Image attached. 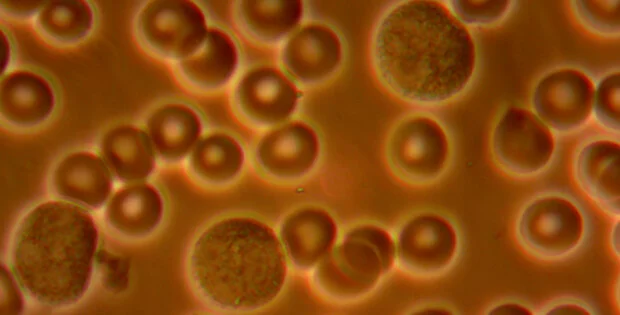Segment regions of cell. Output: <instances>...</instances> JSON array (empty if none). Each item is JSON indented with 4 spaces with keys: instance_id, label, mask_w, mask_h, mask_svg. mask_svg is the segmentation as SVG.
Listing matches in <instances>:
<instances>
[{
    "instance_id": "obj_1",
    "label": "cell",
    "mask_w": 620,
    "mask_h": 315,
    "mask_svg": "<svg viewBox=\"0 0 620 315\" xmlns=\"http://www.w3.org/2000/svg\"><path fill=\"white\" fill-rule=\"evenodd\" d=\"M374 59L384 84L416 104L450 101L471 83L477 49L468 28L440 1L408 0L382 17Z\"/></svg>"
},
{
    "instance_id": "obj_2",
    "label": "cell",
    "mask_w": 620,
    "mask_h": 315,
    "mask_svg": "<svg viewBox=\"0 0 620 315\" xmlns=\"http://www.w3.org/2000/svg\"><path fill=\"white\" fill-rule=\"evenodd\" d=\"M284 252L267 224L250 217L225 218L198 236L190 270L210 304L233 312L253 311L281 292L287 275Z\"/></svg>"
},
{
    "instance_id": "obj_3",
    "label": "cell",
    "mask_w": 620,
    "mask_h": 315,
    "mask_svg": "<svg viewBox=\"0 0 620 315\" xmlns=\"http://www.w3.org/2000/svg\"><path fill=\"white\" fill-rule=\"evenodd\" d=\"M97 240L92 217L78 205L52 200L35 206L14 234L18 283L41 304H73L88 288Z\"/></svg>"
},
{
    "instance_id": "obj_4",
    "label": "cell",
    "mask_w": 620,
    "mask_h": 315,
    "mask_svg": "<svg viewBox=\"0 0 620 315\" xmlns=\"http://www.w3.org/2000/svg\"><path fill=\"white\" fill-rule=\"evenodd\" d=\"M593 232L584 203L565 189L535 193L519 211L515 235L520 247L538 260L563 261L587 247Z\"/></svg>"
},
{
    "instance_id": "obj_5",
    "label": "cell",
    "mask_w": 620,
    "mask_h": 315,
    "mask_svg": "<svg viewBox=\"0 0 620 315\" xmlns=\"http://www.w3.org/2000/svg\"><path fill=\"white\" fill-rule=\"evenodd\" d=\"M396 259L390 234L364 225L349 231L316 266L314 279L327 296L344 300L360 297L389 272Z\"/></svg>"
},
{
    "instance_id": "obj_6",
    "label": "cell",
    "mask_w": 620,
    "mask_h": 315,
    "mask_svg": "<svg viewBox=\"0 0 620 315\" xmlns=\"http://www.w3.org/2000/svg\"><path fill=\"white\" fill-rule=\"evenodd\" d=\"M387 153L389 163L399 177L415 184L432 183L450 167L452 135L440 117L429 112H416L396 125Z\"/></svg>"
},
{
    "instance_id": "obj_7",
    "label": "cell",
    "mask_w": 620,
    "mask_h": 315,
    "mask_svg": "<svg viewBox=\"0 0 620 315\" xmlns=\"http://www.w3.org/2000/svg\"><path fill=\"white\" fill-rule=\"evenodd\" d=\"M491 147L496 163L516 177L544 172L553 162L557 139L552 129L533 111L508 107L498 118Z\"/></svg>"
},
{
    "instance_id": "obj_8",
    "label": "cell",
    "mask_w": 620,
    "mask_h": 315,
    "mask_svg": "<svg viewBox=\"0 0 620 315\" xmlns=\"http://www.w3.org/2000/svg\"><path fill=\"white\" fill-rule=\"evenodd\" d=\"M462 251L461 233L447 215L419 213L401 227L395 244L400 268L418 277H437L449 271Z\"/></svg>"
},
{
    "instance_id": "obj_9",
    "label": "cell",
    "mask_w": 620,
    "mask_h": 315,
    "mask_svg": "<svg viewBox=\"0 0 620 315\" xmlns=\"http://www.w3.org/2000/svg\"><path fill=\"white\" fill-rule=\"evenodd\" d=\"M595 84L577 67H558L537 81L531 96L534 113L554 133L569 134L582 128L592 115Z\"/></svg>"
},
{
    "instance_id": "obj_10",
    "label": "cell",
    "mask_w": 620,
    "mask_h": 315,
    "mask_svg": "<svg viewBox=\"0 0 620 315\" xmlns=\"http://www.w3.org/2000/svg\"><path fill=\"white\" fill-rule=\"evenodd\" d=\"M137 25L151 50L179 60L193 53L208 32L203 11L187 0L148 1L139 13Z\"/></svg>"
},
{
    "instance_id": "obj_11",
    "label": "cell",
    "mask_w": 620,
    "mask_h": 315,
    "mask_svg": "<svg viewBox=\"0 0 620 315\" xmlns=\"http://www.w3.org/2000/svg\"><path fill=\"white\" fill-rule=\"evenodd\" d=\"M235 102L239 112L251 123L276 126L292 115L298 91L280 70L261 66L250 69L240 79Z\"/></svg>"
},
{
    "instance_id": "obj_12",
    "label": "cell",
    "mask_w": 620,
    "mask_h": 315,
    "mask_svg": "<svg viewBox=\"0 0 620 315\" xmlns=\"http://www.w3.org/2000/svg\"><path fill=\"white\" fill-rule=\"evenodd\" d=\"M320 144L315 130L301 121L274 128L255 150L260 168L269 176L290 180L306 175L316 164Z\"/></svg>"
},
{
    "instance_id": "obj_13",
    "label": "cell",
    "mask_w": 620,
    "mask_h": 315,
    "mask_svg": "<svg viewBox=\"0 0 620 315\" xmlns=\"http://www.w3.org/2000/svg\"><path fill=\"white\" fill-rule=\"evenodd\" d=\"M573 175L584 193L611 217L620 214V144L611 138L582 142L573 158Z\"/></svg>"
},
{
    "instance_id": "obj_14",
    "label": "cell",
    "mask_w": 620,
    "mask_h": 315,
    "mask_svg": "<svg viewBox=\"0 0 620 315\" xmlns=\"http://www.w3.org/2000/svg\"><path fill=\"white\" fill-rule=\"evenodd\" d=\"M343 47L336 31L321 22L300 26L287 39L282 61L288 73L305 84L330 77L339 67Z\"/></svg>"
},
{
    "instance_id": "obj_15",
    "label": "cell",
    "mask_w": 620,
    "mask_h": 315,
    "mask_svg": "<svg viewBox=\"0 0 620 315\" xmlns=\"http://www.w3.org/2000/svg\"><path fill=\"white\" fill-rule=\"evenodd\" d=\"M337 228L326 211L305 207L283 220L280 238L291 262L301 270L316 267L334 245Z\"/></svg>"
},
{
    "instance_id": "obj_16",
    "label": "cell",
    "mask_w": 620,
    "mask_h": 315,
    "mask_svg": "<svg viewBox=\"0 0 620 315\" xmlns=\"http://www.w3.org/2000/svg\"><path fill=\"white\" fill-rule=\"evenodd\" d=\"M1 115L18 126H34L51 114L55 97L50 84L26 70L7 74L1 82Z\"/></svg>"
},
{
    "instance_id": "obj_17",
    "label": "cell",
    "mask_w": 620,
    "mask_h": 315,
    "mask_svg": "<svg viewBox=\"0 0 620 315\" xmlns=\"http://www.w3.org/2000/svg\"><path fill=\"white\" fill-rule=\"evenodd\" d=\"M53 186L66 199L97 207L109 195L111 177L101 158L81 151L59 162L53 173Z\"/></svg>"
},
{
    "instance_id": "obj_18",
    "label": "cell",
    "mask_w": 620,
    "mask_h": 315,
    "mask_svg": "<svg viewBox=\"0 0 620 315\" xmlns=\"http://www.w3.org/2000/svg\"><path fill=\"white\" fill-rule=\"evenodd\" d=\"M237 65L238 50L234 40L218 28L208 29L200 46L179 60L184 78L204 89L223 86L233 76Z\"/></svg>"
},
{
    "instance_id": "obj_19",
    "label": "cell",
    "mask_w": 620,
    "mask_h": 315,
    "mask_svg": "<svg viewBox=\"0 0 620 315\" xmlns=\"http://www.w3.org/2000/svg\"><path fill=\"white\" fill-rule=\"evenodd\" d=\"M163 213L162 199L157 190L143 183L118 191L106 210L107 221L116 231L127 236H142L151 232Z\"/></svg>"
},
{
    "instance_id": "obj_20",
    "label": "cell",
    "mask_w": 620,
    "mask_h": 315,
    "mask_svg": "<svg viewBox=\"0 0 620 315\" xmlns=\"http://www.w3.org/2000/svg\"><path fill=\"white\" fill-rule=\"evenodd\" d=\"M150 136L134 126H119L110 130L102 142L105 161L122 180L136 182L145 179L155 164Z\"/></svg>"
},
{
    "instance_id": "obj_21",
    "label": "cell",
    "mask_w": 620,
    "mask_h": 315,
    "mask_svg": "<svg viewBox=\"0 0 620 315\" xmlns=\"http://www.w3.org/2000/svg\"><path fill=\"white\" fill-rule=\"evenodd\" d=\"M148 129L156 151L165 159L176 160L193 147L200 134L201 123L191 108L171 103L151 115Z\"/></svg>"
},
{
    "instance_id": "obj_22",
    "label": "cell",
    "mask_w": 620,
    "mask_h": 315,
    "mask_svg": "<svg viewBox=\"0 0 620 315\" xmlns=\"http://www.w3.org/2000/svg\"><path fill=\"white\" fill-rule=\"evenodd\" d=\"M244 29L263 42H277L291 33L303 16L299 0H244L238 3Z\"/></svg>"
},
{
    "instance_id": "obj_23",
    "label": "cell",
    "mask_w": 620,
    "mask_h": 315,
    "mask_svg": "<svg viewBox=\"0 0 620 315\" xmlns=\"http://www.w3.org/2000/svg\"><path fill=\"white\" fill-rule=\"evenodd\" d=\"M244 159V150L235 138L225 133H215L195 146L190 165L200 180L225 184L239 175Z\"/></svg>"
},
{
    "instance_id": "obj_24",
    "label": "cell",
    "mask_w": 620,
    "mask_h": 315,
    "mask_svg": "<svg viewBox=\"0 0 620 315\" xmlns=\"http://www.w3.org/2000/svg\"><path fill=\"white\" fill-rule=\"evenodd\" d=\"M93 11L83 0L45 2L39 10L37 23L49 38L59 42L82 39L93 25Z\"/></svg>"
},
{
    "instance_id": "obj_25",
    "label": "cell",
    "mask_w": 620,
    "mask_h": 315,
    "mask_svg": "<svg viewBox=\"0 0 620 315\" xmlns=\"http://www.w3.org/2000/svg\"><path fill=\"white\" fill-rule=\"evenodd\" d=\"M570 4L575 18L586 30L603 38L619 37V0H575Z\"/></svg>"
},
{
    "instance_id": "obj_26",
    "label": "cell",
    "mask_w": 620,
    "mask_h": 315,
    "mask_svg": "<svg viewBox=\"0 0 620 315\" xmlns=\"http://www.w3.org/2000/svg\"><path fill=\"white\" fill-rule=\"evenodd\" d=\"M445 4L465 26L485 27L504 20L514 9L516 2L451 0L446 1Z\"/></svg>"
},
{
    "instance_id": "obj_27",
    "label": "cell",
    "mask_w": 620,
    "mask_h": 315,
    "mask_svg": "<svg viewBox=\"0 0 620 315\" xmlns=\"http://www.w3.org/2000/svg\"><path fill=\"white\" fill-rule=\"evenodd\" d=\"M620 73L613 70L595 85L592 114L597 123L612 133L620 129Z\"/></svg>"
},
{
    "instance_id": "obj_28",
    "label": "cell",
    "mask_w": 620,
    "mask_h": 315,
    "mask_svg": "<svg viewBox=\"0 0 620 315\" xmlns=\"http://www.w3.org/2000/svg\"><path fill=\"white\" fill-rule=\"evenodd\" d=\"M600 309L594 302L583 296L562 295L555 297L543 304L537 311V314H600Z\"/></svg>"
},
{
    "instance_id": "obj_29",
    "label": "cell",
    "mask_w": 620,
    "mask_h": 315,
    "mask_svg": "<svg viewBox=\"0 0 620 315\" xmlns=\"http://www.w3.org/2000/svg\"><path fill=\"white\" fill-rule=\"evenodd\" d=\"M10 273L2 267L1 270V313H18L22 308L21 296L15 287Z\"/></svg>"
},
{
    "instance_id": "obj_30",
    "label": "cell",
    "mask_w": 620,
    "mask_h": 315,
    "mask_svg": "<svg viewBox=\"0 0 620 315\" xmlns=\"http://www.w3.org/2000/svg\"><path fill=\"white\" fill-rule=\"evenodd\" d=\"M487 314H534L533 309L519 301H503L494 304L486 311Z\"/></svg>"
},
{
    "instance_id": "obj_31",
    "label": "cell",
    "mask_w": 620,
    "mask_h": 315,
    "mask_svg": "<svg viewBox=\"0 0 620 315\" xmlns=\"http://www.w3.org/2000/svg\"><path fill=\"white\" fill-rule=\"evenodd\" d=\"M415 313H420V314H453V309L442 305V304H431V305H427L422 307L421 309H419V311H415Z\"/></svg>"
},
{
    "instance_id": "obj_32",
    "label": "cell",
    "mask_w": 620,
    "mask_h": 315,
    "mask_svg": "<svg viewBox=\"0 0 620 315\" xmlns=\"http://www.w3.org/2000/svg\"><path fill=\"white\" fill-rule=\"evenodd\" d=\"M1 52H2V67L1 70L3 71L5 69V67L8 64L9 61V56H10V47H9V42L7 37L4 35L3 32H1Z\"/></svg>"
}]
</instances>
